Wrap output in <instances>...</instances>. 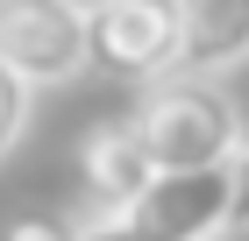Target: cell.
I'll return each instance as SVG.
<instances>
[{"mask_svg": "<svg viewBox=\"0 0 249 241\" xmlns=\"http://www.w3.org/2000/svg\"><path fill=\"white\" fill-rule=\"evenodd\" d=\"M135 128L150 142L157 170H228L249 149L242 107L228 99L221 78H199V71H171V78H157V85H142Z\"/></svg>", "mask_w": 249, "mask_h": 241, "instance_id": "obj_1", "label": "cell"}, {"mask_svg": "<svg viewBox=\"0 0 249 241\" xmlns=\"http://www.w3.org/2000/svg\"><path fill=\"white\" fill-rule=\"evenodd\" d=\"M0 64L29 93L71 85L93 71V21L71 0H0Z\"/></svg>", "mask_w": 249, "mask_h": 241, "instance_id": "obj_2", "label": "cell"}, {"mask_svg": "<svg viewBox=\"0 0 249 241\" xmlns=\"http://www.w3.org/2000/svg\"><path fill=\"white\" fill-rule=\"evenodd\" d=\"M93 64L128 85H157V78L185 71V21L178 0H121L93 21Z\"/></svg>", "mask_w": 249, "mask_h": 241, "instance_id": "obj_3", "label": "cell"}, {"mask_svg": "<svg viewBox=\"0 0 249 241\" xmlns=\"http://www.w3.org/2000/svg\"><path fill=\"white\" fill-rule=\"evenodd\" d=\"M128 220L157 241H221L235 227V163L228 170H164Z\"/></svg>", "mask_w": 249, "mask_h": 241, "instance_id": "obj_4", "label": "cell"}, {"mask_svg": "<svg viewBox=\"0 0 249 241\" xmlns=\"http://www.w3.org/2000/svg\"><path fill=\"white\" fill-rule=\"evenodd\" d=\"M157 177H164V170H157L150 142H142V128H135V113L128 121H100V128L78 135V185H86V199L100 206V220L135 213Z\"/></svg>", "mask_w": 249, "mask_h": 241, "instance_id": "obj_5", "label": "cell"}, {"mask_svg": "<svg viewBox=\"0 0 249 241\" xmlns=\"http://www.w3.org/2000/svg\"><path fill=\"white\" fill-rule=\"evenodd\" d=\"M185 21V71L221 78L249 64V0H178Z\"/></svg>", "mask_w": 249, "mask_h": 241, "instance_id": "obj_6", "label": "cell"}, {"mask_svg": "<svg viewBox=\"0 0 249 241\" xmlns=\"http://www.w3.org/2000/svg\"><path fill=\"white\" fill-rule=\"evenodd\" d=\"M21 128H29V85L0 64V156L21 142Z\"/></svg>", "mask_w": 249, "mask_h": 241, "instance_id": "obj_7", "label": "cell"}, {"mask_svg": "<svg viewBox=\"0 0 249 241\" xmlns=\"http://www.w3.org/2000/svg\"><path fill=\"white\" fill-rule=\"evenodd\" d=\"M0 241H78V227L50 220V213H21V220H7V227H0Z\"/></svg>", "mask_w": 249, "mask_h": 241, "instance_id": "obj_8", "label": "cell"}, {"mask_svg": "<svg viewBox=\"0 0 249 241\" xmlns=\"http://www.w3.org/2000/svg\"><path fill=\"white\" fill-rule=\"evenodd\" d=\"M78 241H157V234H142V227H135L128 213H114V220H93V227H78Z\"/></svg>", "mask_w": 249, "mask_h": 241, "instance_id": "obj_9", "label": "cell"}, {"mask_svg": "<svg viewBox=\"0 0 249 241\" xmlns=\"http://www.w3.org/2000/svg\"><path fill=\"white\" fill-rule=\"evenodd\" d=\"M235 227H249V149L235 156Z\"/></svg>", "mask_w": 249, "mask_h": 241, "instance_id": "obj_10", "label": "cell"}, {"mask_svg": "<svg viewBox=\"0 0 249 241\" xmlns=\"http://www.w3.org/2000/svg\"><path fill=\"white\" fill-rule=\"evenodd\" d=\"M71 7H78V15H86V21H100V15H107V7H121V0H71Z\"/></svg>", "mask_w": 249, "mask_h": 241, "instance_id": "obj_11", "label": "cell"}]
</instances>
